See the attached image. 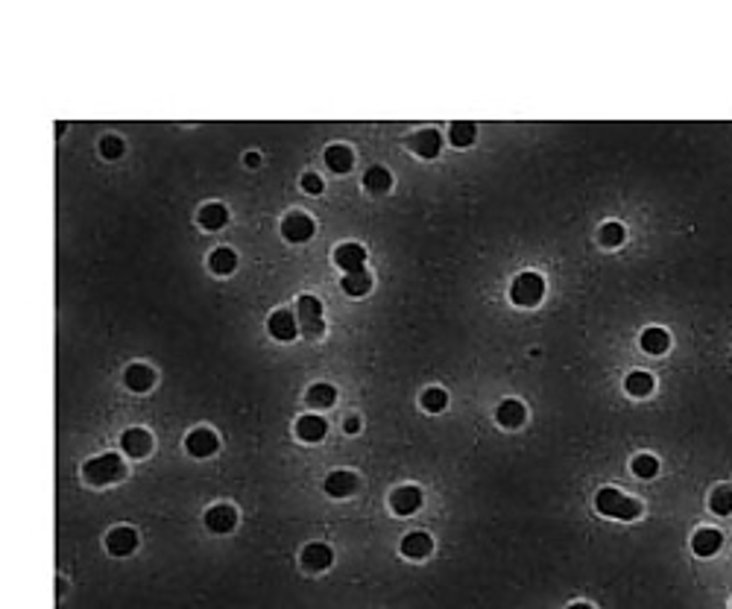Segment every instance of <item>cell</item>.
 I'll list each match as a JSON object with an SVG mask.
<instances>
[{
    "label": "cell",
    "instance_id": "obj_1",
    "mask_svg": "<svg viewBox=\"0 0 732 609\" xmlns=\"http://www.w3.org/2000/svg\"><path fill=\"white\" fill-rule=\"evenodd\" d=\"M595 507H598L601 516H606V519H621V522L639 519V513H642V504H639V501L627 498V495L618 492V490H609V486L595 495Z\"/></svg>",
    "mask_w": 732,
    "mask_h": 609
},
{
    "label": "cell",
    "instance_id": "obj_2",
    "mask_svg": "<svg viewBox=\"0 0 732 609\" xmlns=\"http://www.w3.org/2000/svg\"><path fill=\"white\" fill-rule=\"evenodd\" d=\"M82 475H85V480L94 483V486H106V483H114V480L124 478V475H127V466H124V460H120L117 454H103V457L88 460L85 466H82Z\"/></svg>",
    "mask_w": 732,
    "mask_h": 609
},
{
    "label": "cell",
    "instance_id": "obj_3",
    "mask_svg": "<svg viewBox=\"0 0 732 609\" xmlns=\"http://www.w3.org/2000/svg\"><path fill=\"white\" fill-rule=\"evenodd\" d=\"M545 296V279L539 273H522L516 281L510 287V299L522 305V308H530V305H539V299Z\"/></svg>",
    "mask_w": 732,
    "mask_h": 609
},
{
    "label": "cell",
    "instance_id": "obj_4",
    "mask_svg": "<svg viewBox=\"0 0 732 609\" xmlns=\"http://www.w3.org/2000/svg\"><path fill=\"white\" fill-rule=\"evenodd\" d=\"M296 313H299L302 334H305L308 340L323 337L325 323H323V305H320V299H316V296H299V308H296Z\"/></svg>",
    "mask_w": 732,
    "mask_h": 609
},
{
    "label": "cell",
    "instance_id": "obj_5",
    "mask_svg": "<svg viewBox=\"0 0 732 609\" xmlns=\"http://www.w3.org/2000/svg\"><path fill=\"white\" fill-rule=\"evenodd\" d=\"M334 264H337L346 276H349V273H363L366 249H363V247H357V243H343V247H337V249H334Z\"/></svg>",
    "mask_w": 732,
    "mask_h": 609
},
{
    "label": "cell",
    "instance_id": "obj_6",
    "mask_svg": "<svg viewBox=\"0 0 732 609\" xmlns=\"http://www.w3.org/2000/svg\"><path fill=\"white\" fill-rule=\"evenodd\" d=\"M281 235L290 240V243H305L311 240L313 235V220L308 214H287L284 223H281Z\"/></svg>",
    "mask_w": 732,
    "mask_h": 609
},
{
    "label": "cell",
    "instance_id": "obj_7",
    "mask_svg": "<svg viewBox=\"0 0 732 609\" xmlns=\"http://www.w3.org/2000/svg\"><path fill=\"white\" fill-rule=\"evenodd\" d=\"M120 448H124V454H129V457H146L153 451V436L144 428H129L124 436H120Z\"/></svg>",
    "mask_w": 732,
    "mask_h": 609
},
{
    "label": "cell",
    "instance_id": "obj_8",
    "mask_svg": "<svg viewBox=\"0 0 732 609\" xmlns=\"http://www.w3.org/2000/svg\"><path fill=\"white\" fill-rule=\"evenodd\" d=\"M138 545V533L132 527H114L109 536H106V548L112 556H129Z\"/></svg>",
    "mask_w": 732,
    "mask_h": 609
},
{
    "label": "cell",
    "instance_id": "obj_9",
    "mask_svg": "<svg viewBox=\"0 0 732 609\" xmlns=\"http://www.w3.org/2000/svg\"><path fill=\"white\" fill-rule=\"evenodd\" d=\"M389 507H393L396 516H410L422 507V492L416 486H402V490H396L393 498H389Z\"/></svg>",
    "mask_w": 732,
    "mask_h": 609
},
{
    "label": "cell",
    "instance_id": "obj_10",
    "mask_svg": "<svg viewBox=\"0 0 732 609\" xmlns=\"http://www.w3.org/2000/svg\"><path fill=\"white\" fill-rule=\"evenodd\" d=\"M205 524H208V530H211V533H229V530H235V524H237V513H235V507H229V504H217V507H211L208 513H205Z\"/></svg>",
    "mask_w": 732,
    "mask_h": 609
},
{
    "label": "cell",
    "instance_id": "obj_11",
    "mask_svg": "<svg viewBox=\"0 0 732 609\" xmlns=\"http://www.w3.org/2000/svg\"><path fill=\"white\" fill-rule=\"evenodd\" d=\"M407 144H410V150L416 153V156H422V158H436V156H439V147H443V138H439L436 129H422V132L413 135Z\"/></svg>",
    "mask_w": 732,
    "mask_h": 609
},
{
    "label": "cell",
    "instance_id": "obj_12",
    "mask_svg": "<svg viewBox=\"0 0 732 609\" xmlns=\"http://www.w3.org/2000/svg\"><path fill=\"white\" fill-rule=\"evenodd\" d=\"M357 490V475L355 472H331L328 478H325V495H331V498H346V495H352Z\"/></svg>",
    "mask_w": 732,
    "mask_h": 609
},
{
    "label": "cell",
    "instance_id": "obj_13",
    "mask_svg": "<svg viewBox=\"0 0 732 609\" xmlns=\"http://www.w3.org/2000/svg\"><path fill=\"white\" fill-rule=\"evenodd\" d=\"M185 448H188V454H193V457H208V454L217 451V433L208 431V428L193 431V433H188Z\"/></svg>",
    "mask_w": 732,
    "mask_h": 609
},
{
    "label": "cell",
    "instance_id": "obj_14",
    "mask_svg": "<svg viewBox=\"0 0 732 609\" xmlns=\"http://www.w3.org/2000/svg\"><path fill=\"white\" fill-rule=\"evenodd\" d=\"M721 545H723V536H721V530H715V527L697 530L694 539H691V551H694L697 556H712V554L721 551Z\"/></svg>",
    "mask_w": 732,
    "mask_h": 609
},
{
    "label": "cell",
    "instance_id": "obj_15",
    "mask_svg": "<svg viewBox=\"0 0 732 609\" xmlns=\"http://www.w3.org/2000/svg\"><path fill=\"white\" fill-rule=\"evenodd\" d=\"M267 328H270V334L276 337V340H293L299 331H296V316H293L290 311H276L273 316H270V323H267Z\"/></svg>",
    "mask_w": 732,
    "mask_h": 609
},
{
    "label": "cell",
    "instance_id": "obj_16",
    "mask_svg": "<svg viewBox=\"0 0 732 609\" xmlns=\"http://www.w3.org/2000/svg\"><path fill=\"white\" fill-rule=\"evenodd\" d=\"M124 381H127V387L132 389V393H146V389L153 387L156 375H153L150 367H144V363H132V367L124 372Z\"/></svg>",
    "mask_w": 732,
    "mask_h": 609
},
{
    "label": "cell",
    "instance_id": "obj_17",
    "mask_svg": "<svg viewBox=\"0 0 732 609\" xmlns=\"http://www.w3.org/2000/svg\"><path fill=\"white\" fill-rule=\"evenodd\" d=\"M302 566H305L308 571H323V568H328V566H331V548H328V545H320V542L308 545V548L302 551Z\"/></svg>",
    "mask_w": 732,
    "mask_h": 609
},
{
    "label": "cell",
    "instance_id": "obj_18",
    "mask_svg": "<svg viewBox=\"0 0 732 609\" xmlns=\"http://www.w3.org/2000/svg\"><path fill=\"white\" fill-rule=\"evenodd\" d=\"M434 551V542H431V536L428 533H407L404 536V542H402V554L404 556H410V559H422V556H428Z\"/></svg>",
    "mask_w": 732,
    "mask_h": 609
},
{
    "label": "cell",
    "instance_id": "obj_19",
    "mask_svg": "<svg viewBox=\"0 0 732 609\" xmlns=\"http://www.w3.org/2000/svg\"><path fill=\"white\" fill-rule=\"evenodd\" d=\"M495 419H498V425H504V428H519V425L524 422V404L516 401V399L501 401L498 410H495Z\"/></svg>",
    "mask_w": 732,
    "mask_h": 609
},
{
    "label": "cell",
    "instance_id": "obj_20",
    "mask_svg": "<svg viewBox=\"0 0 732 609\" xmlns=\"http://www.w3.org/2000/svg\"><path fill=\"white\" fill-rule=\"evenodd\" d=\"M197 220H200V226H203V229L217 232V229H223V226L229 223V211H226L223 205H220V203H211V205H203V208H200Z\"/></svg>",
    "mask_w": 732,
    "mask_h": 609
},
{
    "label": "cell",
    "instance_id": "obj_21",
    "mask_svg": "<svg viewBox=\"0 0 732 609\" xmlns=\"http://www.w3.org/2000/svg\"><path fill=\"white\" fill-rule=\"evenodd\" d=\"M325 164L334 170V173H346V170H352V164H355V153L349 147H343V144H334V147L325 150Z\"/></svg>",
    "mask_w": 732,
    "mask_h": 609
},
{
    "label": "cell",
    "instance_id": "obj_22",
    "mask_svg": "<svg viewBox=\"0 0 732 609\" xmlns=\"http://www.w3.org/2000/svg\"><path fill=\"white\" fill-rule=\"evenodd\" d=\"M296 436L305 443H320L325 436V422L320 416H302L296 422Z\"/></svg>",
    "mask_w": 732,
    "mask_h": 609
},
{
    "label": "cell",
    "instance_id": "obj_23",
    "mask_svg": "<svg viewBox=\"0 0 732 609\" xmlns=\"http://www.w3.org/2000/svg\"><path fill=\"white\" fill-rule=\"evenodd\" d=\"M363 185H366V190H372V193H384V190L393 188V176H389L387 167H370L363 173Z\"/></svg>",
    "mask_w": 732,
    "mask_h": 609
},
{
    "label": "cell",
    "instance_id": "obj_24",
    "mask_svg": "<svg viewBox=\"0 0 732 609\" xmlns=\"http://www.w3.org/2000/svg\"><path fill=\"white\" fill-rule=\"evenodd\" d=\"M208 264H211V270L217 273V276H229V273H235V266H237V255H235V249H214L211 252V258H208Z\"/></svg>",
    "mask_w": 732,
    "mask_h": 609
},
{
    "label": "cell",
    "instance_id": "obj_25",
    "mask_svg": "<svg viewBox=\"0 0 732 609\" xmlns=\"http://www.w3.org/2000/svg\"><path fill=\"white\" fill-rule=\"evenodd\" d=\"M668 343H671V337H668V331H662V328H647V331L642 334V349H645L647 355H662V352L668 349Z\"/></svg>",
    "mask_w": 732,
    "mask_h": 609
},
{
    "label": "cell",
    "instance_id": "obj_26",
    "mask_svg": "<svg viewBox=\"0 0 732 609\" xmlns=\"http://www.w3.org/2000/svg\"><path fill=\"white\" fill-rule=\"evenodd\" d=\"M337 401V393H334V387L331 384H313L311 389H308V404L311 407H331Z\"/></svg>",
    "mask_w": 732,
    "mask_h": 609
},
{
    "label": "cell",
    "instance_id": "obj_27",
    "mask_svg": "<svg viewBox=\"0 0 732 609\" xmlns=\"http://www.w3.org/2000/svg\"><path fill=\"white\" fill-rule=\"evenodd\" d=\"M475 135H478V129H475L472 120H457V124H451V132H448L454 147H469V144L475 141Z\"/></svg>",
    "mask_w": 732,
    "mask_h": 609
},
{
    "label": "cell",
    "instance_id": "obj_28",
    "mask_svg": "<svg viewBox=\"0 0 732 609\" xmlns=\"http://www.w3.org/2000/svg\"><path fill=\"white\" fill-rule=\"evenodd\" d=\"M370 287H372V279H370V273H349L346 279H343V290L349 296H366L370 293Z\"/></svg>",
    "mask_w": 732,
    "mask_h": 609
},
{
    "label": "cell",
    "instance_id": "obj_29",
    "mask_svg": "<svg viewBox=\"0 0 732 609\" xmlns=\"http://www.w3.org/2000/svg\"><path fill=\"white\" fill-rule=\"evenodd\" d=\"M624 387H627L630 396H647L650 389H653V378H650L647 372H630L627 381H624Z\"/></svg>",
    "mask_w": 732,
    "mask_h": 609
},
{
    "label": "cell",
    "instance_id": "obj_30",
    "mask_svg": "<svg viewBox=\"0 0 732 609\" xmlns=\"http://www.w3.org/2000/svg\"><path fill=\"white\" fill-rule=\"evenodd\" d=\"M446 404H448L446 389L434 387V389H425V393H422V407H425L428 413H439V410H446Z\"/></svg>",
    "mask_w": 732,
    "mask_h": 609
},
{
    "label": "cell",
    "instance_id": "obj_31",
    "mask_svg": "<svg viewBox=\"0 0 732 609\" xmlns=\"http://www.w3.org/2000/svg\"><path fill=\"white\" fill-rule=\"evenodd\" d=\"M633 472H636L639 478H653L659 472V460L650 457V454H639L636 460H633Z\"/></svg>",
    "mask_w": 732,
    "mask_h": 609
},
{
    "label": "cell",
    "instance_id": "obj_32",
    "mask_svg": "<svg viewBox=\"0 0 732 609\" xmlns=\"http://www.w3.org/2000/svg\"><path fill=\"white\" fill-rule=\"evenodd\" d=\"M601 243L603 247H621L624 243V226L621 223H606L601 229Z\"/></svg>",
    "mask_w": 732,
    "mask_h": 609
},
{
    "label": "cell",
    "instance_id": "obj_33",
    "mask_svg": "<svg viewBox=\"0 0 732 609\" xmlns=\"http://www.w3.org/2000/svg\"><path fill=\"white\" fill-rule=\"evenodd\" d=\"M709 504H712V510L718 516H729L732 513V490H718Z\"/></svg>",
    "mask_w": 732,
    "mask_h": 609
},
{
    "label": "cell",
    "instance_id": "obj_34",
    "mask_svg": "<svg viewBox=\"0 0 732 609\" xmlns=\"http://www.w3.org/2000/svg\"><path fill=\"white\" fill-rule=\"evenodd\" d=\"M100 150H103L106 158H117V156H124V141L114 138V135H109V138L100 141Z\"/></svg>",
    "mask_w": 732,
    "mask_h": 609
},
{
    "label": "cell",
    "instance_id": "obj_35",
    "mask_svg": "<svg viewBox=\"0 0 732 609\" xmlns=\"http://www.w3.org/2000/svg\"><path fill=\"white\" fill-rule=\"evenodd\" d=\"M302 188L316 197V193H323V179L316 176V173H305V176H302Z\"/></svg>",
    "mask_w": 732,
    "mask_h": 609
},
{
    "label": "cell",
    "instance_id": "obj_36",
    "mask_svg": "<svg viewBox=\"0 0 732 609\" xmlns=\"http://www.w3.org/2000/svg\"><path fill=\"white\" fill-rule=\"evenodd\" d=\"M360 431V419L357 416H349L346 419V433H357Z\"/></svg>",
    "mask_w": 732,
    "mask_h": 609
},
{
    "label": "cell",
    "instance_id": "obj_37",
    "mask_svg": "<svg viewBox=\"0 0 732 609\" xmlns=\"http://www.w3.org/2000/svg\"><path fill=\"white\" fill-rule=\"evenodd\" d=\"M247 164H249V167H258V164H261V156H258V153H247Z\"/></svg>",
    "mask_w": 732,
    "mask_h": 609
},
{
    "label": "cell",
    "instance_id": "obj_38",
    "mask_svg": "<svg viewBox=\"0 0 732 609\" xmlns=\"http://www.w3.org/2000/svg\"><path fill=\"white\" fill-rule=\"evenodd\" d=\"M569 609H592V606H589V603H571Z\"/></svg>",
    "mask_w": 732,
    "mask_h": 609
}]
</instances>
